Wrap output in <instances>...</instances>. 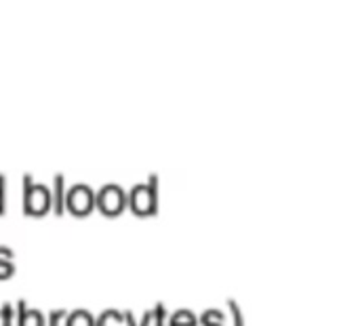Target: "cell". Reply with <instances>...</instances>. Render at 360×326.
<instances>
[{
	"label": "cell",
	"instance_id": "1",
	"mask_svg": "<svg viewBox=\"0 0 360 326\" xmlns=\"http://www.w3.org/2000/svg\"><path fill=\"white\" fill-rule=\"evenodd\" d=\"M127 209L135 217H154L158 213V175L152 173L146 183H135L127 192Z\"/></svg>",
	"mask_w": 360,
	"mask_h": 326
},
{
	"label": "cell",
	"instance_id": "2",
	"mask_svg": "<svg viewBox=\"0 0 360 326\" xmlns=\"http://www.w3.org/2000/svg\"><path fill=\"white\" fill-rule=\"evenodd\" d=\"M23 194L21 207L27 217H44L51 211V188L44 183H34L30 173H23Z\"/></svg>",
	"mask_w": 360,
	"mask_h": 326
},
{
	"label": "cell",
	"instance_id": "3",
	"mask_svg": "<svg viewBox=\"0 0 360 326\" xmlns=\"http://www.w3.org/2000/svg\"><path fill=\"white\" fill-rule=\"evenodd\" d=\"M95 209L103 217H118L127 209V190L118 183H105L95 192Z\"/></svg>",
	"mask_w": 360,
	"mask_h": 326
},
{
	"label": "cell",
	"instance_id": "4",
	"mask_svg": "<svg viewBox=\"0 0 360 326\" xmlns=\"http://www.w3.org/2000/svg\"><path fill=\"white\" fill-rule=\"evenodd\" d=\"M63 209L74 217H86L95 211V190L86 183H74L65 190Z\"/></svg>",
	"mask_w": 360,
	"mask_h": 326
},
{
	"label": "cell",
	"instance_id": "5",
	"mask_svg": "<svg viewBox=\"0 0 360 326\" xmlns=\"http://www.w3.org/2000/svg\"><path fill=\"white\" fill-rule=\"evenodd\" d=\"M15 326H46V318L40 310H30L25 299L15 306Z\"/></svg>",
	"mask_w": 360,
	"mask_h": 326
},
{
	"label": "cell",
	"instance_id": "6",
	"mask_svg": "<svg viewBox=\"0 0 360 326\" xmlns=\"http://www.w3.org/2000/svg\"><path fill=\"white\" fill-rule=\"evenodd\" d=\"M63 200H65V179L61 173L53 175V188H51V211L55 215H63Z\"/></svg>",
	"mask_w": 360,
	"mask_h": 326
},
{
	"label": "cell",
	"instance_id": "7",
	"mask_svg": "<svg viewBox=\"0 0 360 326\" xmlns=\"http://www.w3.org/2000/svg\"><path fill=\"white\" fill-rule=\"evenodd\" d=\"M167 326H198V316L192 310L181 308L167 318Z\"/></svg>",
	"mask_w": 360,
	"mask_h": 326
},
{
	"label": "cell",
	"instance_id": "8",
	"mask_svg": "<svg viewBox=\"0 0 360 326\" xmlns=\"http://www.w3.org/2000/svg\"><path fill=\"white\" fill-rule=\"evenodd\" d=\"M63 326H95V316L89 310H74L65 314V325Z\"/></svg>",
	"mask_w": 360,
	"mask_h": 326
},
{
	"label": "cell",
	"instance_id": "9",
	"mask_svg": "<svg viewBox=\"0 0 360 326\" xmlns=\"http://www.w3.org/2000/svg\"><path fill=\"white\" fill-rule=\"evenodd\" d=\"M198 326H226V314L217 308L205 310L198 316Z\"/></svg>",
	"mask_w": 360,
	"mask_h": 326
},
{
	"label": "cell",
	"instance_id": "10",
	"mask_svg": "<svg viewBox=\"0 0 360 326\" xmlns=\"http://www.w3.org/2000/svg\"><path fill=\"white\" fill-rule=\"evenodd\" d=\"M95 326H124V318L120 310H105L99 318H95Z\"/></svg>",
	"mask_w": 360,
	"mask_h": 326
},
{
	"label": "cell",
	"instance_id": "11",
	"mask_svg": "<svg viewBox=\"0 0 360 326\" xmlns=\"http://www.w3.org/2000/svg\"><path fill=\"white\" fill-rule=\"evenodd\" d=\"M150 314H152V326H167L169 314H167V308H165L162 301H158V304L150 310Z\"/></svg>",
	"mask_w": 360,
	"mask_h": 326
},
{
	"label": "cell",
	"instance_id": "12",
	"mask_svg": "<svg viewBox=\"0 0 360 326\" xmlns=\"http://www.w3.org/2000/svg\"><path fill=\"white\" fill-rule=\"evenodd\" d=\"M228 308H230V316H232V326H245V314H243V308L238 306V301L228 299Z\"/></svg>",
	"mask_w": 360,
	"mask_h": 326
},
{
	"label": "cell",
	"instance_id": "13",
	"mask_svg": "<svg viewBox=\"0 0 360 326\" xmlns=\"http://www.w3.org/2000/svg\"><path fill=\"white\" fill-rule=\"evenodd\" d=\"M0 326H15V310L8 301L0 306Z\"/></svg>",
	"mask_w": 360,
	"mask_h": 326
},
{
	"label": "cell",
	"instance_id": "14",
	"mask_svg": "<svg viewBox=\"0 0 360 326\" xmlns=\"http://www.w3.org/2000/svg\"><path fill=\"white\" fill-rule=\"evenodd\" d=\"M68 310H53L46 318V326H61V320L65 318Z\"/></svg>",
	"mask_w": 360,
	"mask_h": 326
},
{
	"label": "cell",
	"instance_id": "15",
	"mask_svg": "<svg viewBox=\"0 0 360 326\" xmlns=\"http://www.w3.org/2000/svg\"><path fill=\"white\" fill-rule=\"evenodd\" d=\"M6 213V177L0 173V217Z\"/></svg>",
	"mask_w": 360,
	"mask_h": 326
},
{
	"label": "cell",
	"instance_id": "16",
	"mask_svg": "<svg viewBox=\"0 0 360 326\" xmlns=\"http://www.w3.org/2000/svg\"><path fill=\"white\" fill-rule=\"evenodd\" d=\"M15 261H11V263H0V280H8V278H13V274H15Z\"/></svg>",
	"mask_w": 360,
	"mask_h": 326
},
{
	"label": "cell",
	"instance_id": "17",
	"mask_svg": "<svg viewBox=\"0 0 360 326\" xmlns=\"http://www.w3.org/2000/svg\"><path fill=\"white\" fill-rule=\"evenodd\" d=\"M13 259H15V251L4 247V244H0V263H11Z\"/></svg>",
	"mask_w": 360,
	"mask_h": 326
},
{
	"label": "cell",
	"instance_id": "18",
	"mask_svg": "<svg viewBox=\"0 0 360 326\" xmlns=\"http://www.w3.org/2000/svg\"><path fill=\"white\" fill-rule=\"evenodd\" d=\"M137 326H152V314L146 312V314L141 316V322H137Z\"/></svg>",
	"mask_w": 360,
	"mask_h": 326
}]
</instances>
